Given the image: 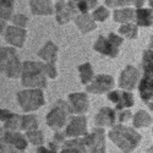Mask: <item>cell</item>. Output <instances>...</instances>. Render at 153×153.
<instances>
[{
  "label": "cell",
  "mask_w": 153,
  "mask_h": 153,
  "mask_svg": "<svg viewBox=\"0 0 153 153\" xmlns=\"http://www.w3.org/2000/svg\"><path fill=\"white\" fill-rule=\"evenodd\" d=\"M5 39L11 45L22 48L26 41V31L16 26H9L5 32Z\"/></svg>",
  "instance_id": "14"
},
{
  "label": "cell",
  "mask_w": 153,
  "mask_h": 153,
  "mask_svg": "<svg viewBox=\"0 0 153 153\" xmlns=\"http://www.w3.org/2000/svg\"><path fill=\"white\" fill-rule=\"evenodd\" d=\"M123 43V38L115 33H110L107 38L100 36L94 43V50L103 55L115 58L119 54V47Z\"/></svg>",
  "instance_id": "6"
},
{
  "label": "cell",
  "mask_w": 153,
  "mask_h": 153,
  "mask_svg": "<svg viewBox=\"0 0 153 153\" xmlns=\"http://www.w3.org/2000/svg\"><path fill=\"white\" fill-rule=\"evenodd\" d=\"M87 135V120L85 117H74L70 119V123L66 127L65 136L79 137Z\"/></svg>",
  "instance_id": "12"
},
{
  "label": "cell",
  "mask_w": 153,
  "mask_h": 153,
  "mask_svg": "<svg viewBox=\"0 0 153 153\" xmlns=\"http://www.w3.org/2000/svg\"><path fill=\"white\" fill-rule=\"evenodd\" d=\"M113 86H114L113 77H110L108 75H98L91 82V85L87 86V92H91L94 94H102L104 92L110 91V88Z\"/></svg>",
  "instance_id": "11"
},
{
  "label": "cell",
  "mask_w": 153,
  "mask_h": 153,
  "mask_svg": "<svg viewBox=\"0 0 153 153\" xmlns=\"http://www.w3.org/2000/svg\"><path fill=\"white\" fill-rule=\"evenodd\" d=\"M75 22H76V26L79 27V30L82 33L91 32V31L96 30V27H97L93 16L88 15V14H81L79 16H76Z\"/></svg>",
  "instance_id": "19"
},
{
  "label": "cell",
  "mask_w": 153,
  "mask_h": 153,
  "mask_svg": "<svg viewBox=\"0 0 153 153\" xmlns=\"http://www.w3.org/2000/svg\"><path fill=\"white\" fill-rule=\"evenodd\" d=\"M131 118V113L130 111H127V110H125V111H123V113H120L119 114V123H125V121H127Z\"/></svg>",
  "instance_id": "38"
},
{
  "label": "cell",
  "mask_w": 153,
  "mask_h": 153,
  "mask_svg": "<svg viewBox=\"0 0 153 153\" xmlns=\"http://www.w3.org/2000/svg\"><path fill=\"white\" fill-rule=\"evenodd\" d=\"M22 85L31 88H44L47 86L44 64L25 61L22 65Z\"/></svg>",
  "instance_id": "1"
},
{
  "label": "cell",
  "mask_w": 153,
  "mask_h": 153,
  "mask_svg": "<svg viewBox=\"0 0 153 153\" xmlns=\"http://www.w3.org/2000/svg\"><path fill=\"white\" fill-rule=\"evenodd\" d=\"M56 53H58V48L54 43L48 42L39 52H38V56L42 58L43 60H45L47 62L54 64L56 60Z\"/></svg>",
  "instance_id": "20"
},
{
  "label": "cell",
  "mask_w": 153,
  "mask_h": 153,
  "mask_svg": "<svg viewBox=\"0 0 153 153\" xmlns=\"http://www.w3.org/2000/svg\"><path fill=\"white\" fill-rule=\"evenodd\" d=\"M92 16H93L94 21L103 22V21H105V20L109 17V11H108V9L104 7V6H99V7H97V9L94 10V12H93Z\"/></svg>",
  "instance_id": "31"
},
{
  "label": "cell",
  "mask_w": 153,
  "mask_h": 153,
  "mask_svg": "<svg viewBox=\"0 0 153 153\" xmlns=\"http://www.w3.org/2000/svg\"><path fill=\"white\" fill-rule=\"evenodd\" d=\"M0 5H1V21H7L11 19L12 11H14V0H0Z\"/></svg>",
  "instance_id": "26"
},
{
  "label": "cell",
  "mask_w": 153,
  "mask_h": 153,
  "mask_svg": "<svg viewBox=\"0 0 153 153\" xmlns=\"http://www.w3.org/2000/svg\"><path fill=\"white\" fill-rule=\"evenodd\" d=\"M55 149H56V146L53 142V143L49 145V148L39 147V148H38V153H55Z\"/></svg>",
  "instance_id": "36"
},
{
  "label": "cell",
  "mask_w": 153,
  "mask_h": 153,
  "mask_svg": "<svg viewBox=\"0 0 153 153\" xmlns=\"http://www.w3.org/2000/svg\"><path fill=\"white\" fill-rule=\"evenodd\" d=\"M143 0H136V3H135V6H137V9H142L143 6Z\"/></svg>",
  "instance_id": "40"
},
{
  "label": "cell",
  "mask_w": 153,
  "mask_h": 153,
  "mask_svg": "<svg viewBox=\"0 0 153 153\" xmlns=\"http://www.w3.org/2000/svg\"><path fill=\"white\" fill-rule=\"evenodd\" d=\"M146 104H147V105L149 107V109H152V110H153V98H152V99H151L149 102H147Z\"/></svg>",
  "instance_id": "41"
},
{
  "label": "cell",
  "mask_w": 153,
  "mask_h": 153,
  "mask_svg": "<svg viewBox=\"0 0 153 153\" xmlns=\"http://www.w3.org/2000/svg\"><path fill=\"white\" fill-rule=\"evenodd\" d=\"M109 137L118 147H120L125 153L131 152L138 145L141 136L134 129L126 127L124 125L114 126V129L109 132Z\"/></svg>",
  "instance_id": "2"
},
{
  "label": "cell",
  "mask_w": 153,
  "mask_h": 153,
  "mask_svg": "<svg viewBox=\"0 0 153 153\" xmlns=\"http://www.w3.org/2000/svg\"><path fill=\"white\" fill-rule=\"evenodd\" d=\"M148 3H149V6H151L152 10H153V0H148Z\"/></svg>",
  "instance_id": "42"
},
{
  "label": "cell",
  "mask_w": 153,
  "mask_h": 153,
  "mask_svg": "<svg viewBox=\"0 0 153 153\" xmlns=\"http://www.w3.org/2000/svg\"><path fill=\"white\" fill-rule=\"evenodd\" d=\"M44 70H45V75L49 76L50 79H55L56 77V69L54 66V64H44Z\"/></svg>",
  "instance_id": "35"
},
{
  "label": "cell",
  "mask_w": 153,
  "mask_h": 153,
  "mask_svg": "<svg viewBox=\"0 0 153 153\" xmlns=\"http://www.w3.org/2000/svg\"><path fill=\"white\" fill-rule=\"evenodd\" d=\"M108 99L115 103L118 110H123L124 108H130L134 105V97L130 92L113 91L108 94Z\"/></svg>",
  "instance_id": "13"
},
{
  "label": "cell",
  "mask_w": 153,
  "mask_h": 153,
  "mask_svg": "<svg viewBox=\"0 0 153 153\" xmlns=\"http://www.w3.org/2000/svg\"><path fill=\"white\" fill-rule=\"evenodd\" d=\"M138 91L145 103H147V102H149L153 98V74L145 72L143 77L140 81Z\"/></svg>",
  "instance_id": "16"
},
{
  "label": "cell",
  "mask_w": 153,
  "mask_h": 153,
  "mask_svg": "<svg viewBox=\"0 0 153 153\" xmlns=\"http://www.w3.org/2000/svg\"><path fill=\"white\" fill-rule=\"evenodd\" d=\"M104 1L110 7H118V6H126L135 4L136 0H104Z\"/></svg>",
  "instance_id": "33"
},
{
  "label": "cell",
  "mask_w": 153,
  "mask_h": 153,
  "mask_svg": "<svg viewBox=\"0 0 153 153\" xmlns=\"http://www.w3.org/2000/svg\"><path fill=\"white\" fill-rule=\"evenodd\" d=\"M17 100L23 111H32L39 109L44 104V96L41 88H31L17 94Z\"/></svg>",
  "instance_id": "4"
},
{
  "label": "cell",
  "mask_w": 153,
  "mask_h": 153,
  "mask_svg": "<svg viewBox=\"0 0 153 153\" xmlns=\"http://www.w3.org/2000/svg\"><path fill=\"white\" fill-rule=\"evenodd\" d=\"M152 123V118L145 110H138L134 117V125L136 127H145Z\"/></svg>",
  "instance_id": "24"
},
{
  "label": "cell",
  "mask_w": 153,
  "mask_h": 153,
  "mask_svg": "<svg viewBox=\"0 0 153 153\" xmlns=\"http://www.w3.org/2000/svg\"><path fill=\"white\" fill-rule=\"evenodd\" d=\"M1 145H4V147H1L3 151L17 153L26 149L27 141L21 134L16 131H9V132H5L1 140Z\"/></svg>",
  "instance_id": "7"
},
{
  "label": "cell",
  "mask_w": 153,
  "mask_h": 153,
  "mask_svg": "<svg viewBox=\"0 0 153 153\" xmlns=\"http://www.w3.org/2000/svg\"><path fill=\"white\" fill-rule=\"evenodd\" d=\"M69 3H71L76 9L79 10L81 14H87L91 9L97 6L98 0H68Z\"/></svg>",
  "instance_id": "23"
},
{
  "label": "cell",
  "mask_w": 153,
  "mask_h": 153,
  "mask_svg": "<svg viewBox=\"0 0 153 153\" xmlns=\"http://www.w3.org/2000/svg\"><path fill=\"white\" fill-rule=\"evenodd\" d=\"M134 19H136V11L131 7L119 9L114 11V20L120 23H129Z\"/></svg>",
  "instance_id": "21"
},
{
  "label": "cell",
  "mask_w": 153,
  "mask_h": 153,
  "mask_svg": "<svg viewBox=\"0 0 153 153\" xmlns=\"http://www.w3.org/2000/svg\"><path fill=\"white\" fill-rule=\"evenodd\" d=\"M70 105L64 100H58L54 104L53 109L49 111L47 115V123L48 125L54 130L61 129V127L66 124L69 114H71Z\"/></svg>",
  "instance_id": "5"
},
{
  "label": "cell",
  "mask_w": 153,
  "mask_h": 153,
  "mask_svg": "<svg viewBox=\"0 0 153 153\" xmlns=\"http://www.w3.org/2000/svg\"><path fill=\"white\" fill-rule=\"evenodd\" d=\"M55 12H56V21L60 25H64V23H68L77 14L79 10L71 3H69L68 0H59L55 5Z\"/></svg>",
  "instance_id": "10"
},
{
  "label": "cell",
  "mask_w": 153,
  "mask_h": 153,
  "mask_svg": "<svg viewBox=\"0 0 153 153\" xmlns=\"http://www.w3.org/2000/svg\"><path fill=\"white\" fill-rule=\"evenodd\" d=\"M69 105L75 114H85L88 110V97L85 93H72L69 96Z\"/></svg>",
  "instance_id": "15"
},
{
  "label": "cell",
  "mask_w": 153,
  "mask_h": 153,
  "mask_svg": "<svg viewBox=\"0 0 153 153\" xmlns=\"http://www.w3.org/2000/svg\"><path fill=\"white\" fill-rule=\"evenodd\" d=\"M27 137L28 140L33 143V145H37L39 146L43 143V134L41 131H37V130H33V131H27Z\"/></svg>",
  "instance_id": "32"
},
{
  "label": "cell",
  "mask_w": 153,
  "mask_h": 153,
  "mask_svg": "<svg viewBox=\"0 0 153 153\" xmlns=\"http://www.w3.org/2000/svg\"><path fill=\"white\" fill-rule=\"evenodd\" d=\"M96 124L98 126H114V124H115V113H114V110L108 107L102 108L96 117Z\"/></svg>",
  "instance_id": "18"
},
{
  "label": "cell",
  "mask_w": 153,
  "mask_h": 153,
  "mask_svg": "<svg viewBox=\"0 0 153 153\" xmlns=\"http://www.w3.org/2000/svg\"><path fill=\"white\" fill-rule=\"evenodd\" d=\"M138 70L132 66V65H127L121 75L119 77V86L123 88V90H126V91H132L136 88V85L138 82Z\"/></svg>",
  "instance_id": "9"
},
{
  "label": "cell",
  "mask_w": 153,
  "mask_h": 153,
  "mask_svg": "<svg viewBox=\"0 0 153 153\" xmlns=\"http://www.w3.org/2000/svg\"><path fill=\"white\" fill-rule=\"evenodd\" d=\"M142 68L145 72H151L153 74V49L148 48L143 53V59H142Z\"/></svg>",
  "instance_id": "29"
},
{
  "label": "cell",
  "mask_w": 153,
  "mask_h": 153,
  "mask_svg": "<svg viewBox=\"0 0 153 153\" xmlns=\"http://www.w3.org/2000/svg\"><path fill=\"white\" fill-rule=\"evenodd\" d=\"M153 21V11L149 9H137L136 10V22L141 27H148Z\"/></svg>",
  "instance_id": "22"
},
{
  "label": "cell",
  "mask_w": 153,
  "mask_h": 153,
  "mask_svg": "<svg viewBox=\"0 0 153 153\" xmlns=\"http://www.w3.org/2000/svg\"><path fill=\"white\" fill-rule=\"evenodd\" d=\"M38 121L37 118L33 115H23L21 117V129L26 131H33L37 130Z\"/></svg>",
  "instance_id": "27"
},
{
  "label": "cell",
  "mask_w": 153,
  "mask_h": 153,
  "mask_svg": "<svg viewBox=\"0 0 153 153\" xmlns=\"http://www.w3.org/2000/svg\"><path fill=\"white\" fill-rule=\"evenodd\" d=\"M0 54H1V72L10 79H16L22 75V65L14 49L4 47L1 48Z\"/></svg>",
  "instance_id": "3"
},
{
  "label": "cell",
  "mask_w": 153,
  "mask_h": 153,
  "mask_svg": "<svg viewBox=\"0 0 153 153\" xmlns=\"http://www.w3.org/2000/svg\"><path fill=\"white\" fill-rule=\"evenodd\" d=\"M28 22V19L25 16V15H15L12 17V23L15 25L16 27H20V28H25L26 27V25Z\"/></svg>",
  "instance_id": "34"
},
{
  "label": "cell",
  "mask_w": 153,
  "mask_h": 153,
  "mask_svg": "<svg viewBox=\"0 0 153 153\" xmlns=\"http://www.w3.org/2000/svg\"><path fill=\"white\" fill-rule=\"evenodd\" d=\"M79 71H80V76H81V81L83 85L90 83L93 79V69L91 66L90 62L82 64V65L79 66Z\"/></svg>",
  "instance_id": "25"
},
{
  "label": "cell",
  "mask_w": 153,
  "mask_h": 153,
  "mask_svg": "<svg viewBox=\"0 0 153 153\" xmlns=\"http://www.w3.org/2000/svg\"><path fill=\"white\" fill-rule=\"evenodd\" d=\"M4 127L6 130H12V131L17 130L19 127H21V117L14 114L7 121L4 123Z\"/></svg>",
  "instance_id": "30"
},
{
  "label": "cell",
  "mask_w": 153,
  "mask_h": 153,
  "mask_svg": "<svg viewBox=\"0 0 153 153\" xmlns=\"http://www.w3.org/2000/svg\"><path fill=\"white\" fill-rule=\"evenodd\" d=\"M30 6L33 15H52L54 11L50 0H32Z\"/></svg>",
  "instance_id": "17"
},
{
  "label": "cell",
  "mask_w": 153,
  "mask_h": 153,
  "mask_svg": "<svg viewBox=\"0 0 153 153\" xmlns=\"http://www.w3.org/2000/svg\"><path fill=\"white\" fill-rule=\"evenodd\" d=\"M119 33L125 36L126 38L135 39V38L137 37V26L134 23H125L119 28Z\"/></svg>",
  "instance_id": "28"
},
{
  "label": "cell",
  "mask_w": 153,
  "mask_h": 153,
  "mask_svg": "<svg viewBox=\"0 0 153 153\" xmlns=\"http://www.w3.org/2000/svg\"><path fill=\"white\" fill-rule=\"evenodd\" d=\"M0 114H1V123L4 124L5 121H7L12 115H14V113H11L6 109H1V111H0Z\"/></svg>",
  "instance_id": "37"
},
{
  "label": "cell",
  "mask_w": 153,
  "mask_h": 153,
  "mask_svg": "<svg viewBox=\"0 0 153 153\" xmlns=\"http://www.w3.org/2000/svg\"><path fill=\"white\" fill-rule=\"evenodd\" d=\"M81 151L77 148H74V147H66L61 151V153H80Z\"/></svg>",
  "instance_id": "39"
},
{
  "label": "cell",
  "mask_w": 153,
  "mask_h": 153,
  "mask_svg": "<svg viewBox=\"0 0 153 153\" xmlns=\"http://www.w3.org/2000/svg\"><path fill=\"white\" fill-rule=\"evenodd\" d=\"M85 146L86 152L90 151L92 153H104V130L103 129H94L91 135L85 136Z\"/></svg>",
  "instance_id": "8"
},
{
  "label": "cell",
  "mask_w": 153,
  "mask_h": 153,
  "mask_svg": "<svg viewBox=\"0 0 153 153\" xmlns=\"http://www.w3.org/2000/svg\"><path fill=\"white\" fill-rule=\"evenodd\" d=\"M148 153H153V147H152V148H151V149L148 151Z\"/></svg>",
  "instance_id": "43"
}]
</instances>
